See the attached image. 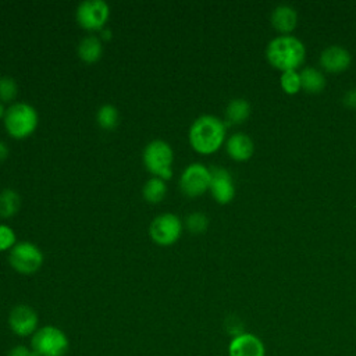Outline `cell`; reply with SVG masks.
I'll return each mask as SVG.
<instances>
[{
    "label": "cell",
    "instance_id": "cell-20",
    "mask_svg": "<svg viewBox=\"0 0 356 356\" xmlns=\"http://www.w3.org/2000/svg\"><path fill=\"white\" fill-rule=\"evenodd\" d=\"M19 209V195L11 189H3L0 192V217L10 218Z\"/></svg>",
    "mask_w": 356,
    "mask_h": 356
},
{
    "label": "cell",
    "instance_id": "cell-13",
    "mask_svg": "<svg viewBox=\"0 0 356 356\" xmlns=\"http://www.w3.org/2000/svg\"><path fill=\"white\" fill-rule=\"evenodd\" d=\"M318 61L324 71L338 74L349 68L352 63V56L345 47L339 44H331L321 51Z\"/></svg>",
    "mask_w": 356,
    "mask_h": 356
},
{
    "label": "cell",
    "instance_id": "cell-12",
    "mask_svg": "<svg viewBox=\"0 0 356 356\" xmlns=\"http://www.w3.org/2000/svg\"><path fill=\"white\" fill-rule=\"evenodd\" d=\"M228 356H266V346L257 335L241 332L231 338Z\"/></svg>",
    "mask_w": 356,
    "mask_h": 356
},
{
    "label": "cell",
    "instance_id": "cell-8",
    "mask_svg": "<svg viewBox=\"0 0 356 356\" xmlns=\"http://www.w3.org/2000/svg\"><path fill=\"white\" fill-rule=\"evenodd\" d=\"M211 170L202 163H191L179 177V188L189 197L203 195L210 188Z\"/></svg>",
    "mask_w": 356,
    "mask_h": 356
},
{
    "label": "cell",
    "instance_id": "cell-15",
    "mask_svg": "<svg viewBox=\"0 0 356 356\" xmlns=\"http://www.w3.org/2000/svg\"><path fill=\"white\" fill-rule=\"evenodd\" d=\"M271 24L275 31L282 35H289L298 24V13L293 7L288 4H281L275 7L271 13Z\"/></svg>",
    "mask_w": 356,
    "mask_h": 356
},
{
    "label": "cell",
    "instance_id": "cell-19",
    "mask_svg": "<svg viewBox=\"0 0 356 356\" xmlns=\"http://www.w3.org/2000/svg\"><path fill=\"white\" fill-rule=\"evenodd\" d=\"M143 197L149 203H160L167 193V184L164 179L152 177L149 178L142 189Z\"/></svg>",
    "mask_w": 356,
    "mask_h": 356
},
{
    "label": "cell",
    "instance_id": "cell-28",
    "mask_svg": "<svg viewBox=\"0 0 356 356\" xmlns=\"http://www.w3.org/2000/svg\"><path fill=\"white\" fill-rule=\"evenodd\" d=\"M7 156H8V147L3 140H0V161L6 160Z\"/></svg>",
    "mask_w": 356,
    "mask_h": 356
},
{
    "label": "cell",
    "instance_id": "cell-3",
    "mask_svg": "<svg viewBox=\"0 0 356 356\" xmlns=\"http://www.w3.org/2000/svg\"><path fill=\"white\" fill-rule=\"evenodd\" d=\"M7 134L14 139H25L31 136L39 124V115L33 106L17 102L11 104L3 118Z\"/></svg>",
    "mask_w": 356,
    "mask_h": 356
},
{
    "label": "cell",
    "instance_id": "cell-16",
    "mask_svg": "<svg viewBox=\"0 0 356 356\" xmlns=\"http://www.w3.org/2000/svg\"><path fill=\"white\" fill-rule=\"evenodd\" d=\"M102 53H103L102 40L95 35L85 36L78 44V56L86 64L96 63L102 57Z\"/></svg>",
    "mask_w": 356,
    "mask_h": 356
},
{
    "label": "cell",
    "instance_id": "cell-23",
    "mask_svg": "<svg viewBox=\"0 0 356 356\" xmlns=\"http://www.w3.org/2000/svg\"><path fill=\"white\" fill-rule=\"evenodd\" d=\"M280 85L286 95H296L300 89V75L298 71H285L281 74Z\"/></svg>",
    "mask_w": 356,
    "mask_h": 356
},
{
    "label": "cell",
    "instance_id": "cell-14",
    "mask_svg": "<svg viewBox=\"0 0 356 356\" xmlns=\"http://www.w3.org/2000/svg\"><path fill=\"white\" fill-rule=\"evenodd\" d=\"M225 149H227L228 156L232 160L246 161L252 157V154L254 152V145L249 135H246L243 132H236L228 138V140L225 143Z\"/></svg>",
    "mask_w": 356,
    "mask_h": 356
},
{
    "label": "cell",
    "instance_id": "cell-7",
    "mask_svg": "<svg viewBox=\"0 0 356 356\" xmlns=\"http://www.w3.org/2000/svg\"><path fill=\"white\" fill-rule=\"evenodd\" d=\"M182 228L184 224L178 216L163 213L150 222L149 235L154 243L160 246H171L179 239Z\"/></svg>",
    "mask_w": 356,
    "mask_h": 356
},
{
    "label": "cell",
    "instance_id": "cell-22",
    "mask_svg": "<svg viewBox=\"0 0 356 356\" xmlns=\"http://www.w3.org/2000/svg\"><path fill=\"white\" fill-rule=\"evenodd\" d=\"M185 227L191 234H195V235L203 234L209 227V218L206 214L200 211H193L186 217Z\"/></svg>",
    "mask_w": 356,
    "mask_h": 356
},
{
    "label": "cell",
    "instance_id": "cell-27",
    "mask_svg": "<svg viewBox=\"0 0 356 356\" xmlns=\"http://www.w3.org/2000/svg\"><path fill=\"white\" fill-rule=\"evenodd\" d=\"M343 104L349 108H356V88L349 89L345 95H343Z\"/></svg>",
    "mask_w": 356,
    "mask_h": 356
},
{
    "label": "cell",
    "instance_id": "cell-6",
    "mask_svg": "<svg viewBox=\"0 0 356 356\" xmlns=\"http://www.w3.org/2000/svg\"><path fill=\"white\" fill-rule=\"evenodd\" d=\"M8 261L17 273L29 275L42 267L43 253L33 242L22 241L17 242L15 246L10 250Z\"/></svg>",
    "mask_w": 356,
    "mask_h": 356
},
{
    "label": "cell",
    "instance_id": "cell-9",
    "mask_svg": "<svg viewBox=\"0 0 356 356\" xmlns=\"http://www.w3.org/2000/svg\"><path fill=\"white\" fill-rule=\"evenodd\" d=\"M76 22L86 31H100L110 17V7L103 0L82 1L75 13Z\"/></svg>",
    "mask_w": 356,
    "mask_h": 356
},
{
    "label": "cell",
    "instance_id": "cell-26",
    "mask_svg": "<svg viewBox=\"0 0 356 356\" xmlns=\"http://www.w3.org/2000/svg\"><path fill=\"white\" fill-rule=\"evenodd\" d=\"M7 356H36V355L32 352L31 348L25 345H15L8 350Z\"/></svg>",
    "mask_w": 356,
    "mask_h": 356
},
{
    "label": "cell",
    "instance_id": "cell-2",
    "mask_svg": "<svg viewBox=\"0 0 356 356\" xmlns=\"http://www.w3.org/2000/svg\"><path fill=\"white\" fill-rule=\"evenodd\" d=\"M306 56L305 44L292 35H280L271 39L266 49L267 61L282 72L296 71Z\"/></svg>",
    "mask_w": 356,
    "mask_h": 356
},
{
    "label": "cell",
    "instance_id": "cell-24",
    "mask_svg": "<svg viewBox=\"0 0 356 356\" xmlns=\"http://www.w3.org/2000/svg\"><path fill=\"white\" fill-rule=\"evenodd\" d=\"M17 95H18L17 82L10 76H1L0 78V102L10 103L17 97Z\"/></svg>",
    "mask_w": 356,
    "mask_h": 356
},
{
    "label": "cell",
    "instance_id": "cell-18",
    "mask_svg": "<svg viewBox=\"0 0 356 356\" xmlns=\"http://www.w3.org/2000/svg\"><path fill=\"white\" fill-rule=\"evenodd\" d=\"M300 85L307 93H320L325 86L323 72L314 67H306L300 71Z\"/></svg>",
    "mask_w": 356,
    "mask_h": 356
},
{
    "label": "cell",
    "instance_id": "cell-29",
    "mask_svg": "<svg viewBox=\"0 0 356 356\" xmlns=\"http://www.w3.org/2000/svg\"><path fill=\"white\" fill-rule=\"evenodd\" d=\"M6 111H7V108H6V107H4V104L0 102V118H4Z\"/></svg>",
    "mask_w": 356,
    "mask_h": 356
},
{
    "label": "cell",
    "instance_id": "cell-17",
    "mask_svg": "<svg viewBox=\"0 0 356 356\" xmlns=\"http://www.w3.org/2000/svg\"><path fill=\"white\" fill-rule=\"evenodd\" d=\"M250 115V104L242 97H235L229 100L225 108V124H242Z\"/></svg>",
    "mask_w": 356,
    "mask_h": 356
},
{
    "label": "cell",
    "instance_id": "cell-4",
    "mask_svg": "<svg viewBox=\"0 0 356 356\" xmlns=\"http://www.w3.org/2000/svg\"><path fill=\"white\" fill-rule=\"evenodd\" d=\"M29 348L36 356H64L68 352L70 341L61 328L43 325L31 337Z\"/></svg>",
    "mask_w": 356,
    "mask_h": 356
},
{
    "label": "cell",
    "instance_id": "cell-10",
    "mask_svg": "<svg viewBox=\"0 0 356 356\" xmlns=\"http://www.w3.org/2000/svg\"><path fill=\"white\" fill-rule=\"evenodd\" d=\"M10 330L17 337H32L39 328V316L28 305H17L8 314Z\"/></svg>",
    "mask_w": 356,
    "mask_h": 356
},
{
    "label": "cell",
    "instance_id": "cell-25",
    "mask_svg": "<svg viewBox=\"0 0 356 356\" xmlns=\"http://www.w3.org/2000/svg\"><path fill=\"white\" fill-rule=\"evenodd\" d=\"M17 243V235L14 229L6 224H0V252L11 250Z\"/></svg>",
    "mask_w": 356,
    "mask_h": 356
},
{
    "label": "cell",
    "instance_id": "cell-1",
    "mask_svg": "<svg viewBox=\"0 0 356 356\" xmlns=\"http://www.w3.org/2000/svg\"><path fill=\"white\" fill-rule=\"evenodd\" d=\"M227 124L211 114L197 117L188 132L191 147L200 154H211L217 152L225 140Z\"/></svg>",
    "mask_w": 356,
    "mask_h": 356
},
{
    "label": "cell",
    "instance_id": "cell-11",
    "mask_svg": "<svg viewBox=\"0 0 356 356\" xmlns=\"http://www.w3.org/2000/svg\"><path fill=\"white\" fill-rule=\"evenodd\" d=\"M209 191L217 203H229L235 196V185L231 174L222 167H213Z\"/></svg>",
    "mask_w": 356,
    "mask_h": 356
},
{
    "label": "cell",
    "instance_id": "cell-21",
    "mask_svg": "<svg viewBox=\"0 0 356 356\" xmlns=\"http://www.w3.org/2000/svg\"><path fill=\"white\" fill-rule=\"evenodd\" d=\"M96 121L106 131L114 129L118 125V110L113 104H103L96 113Z\"/></svg>",
    "mask_w": 356,
    "mask_h": 356
},
{
    "label": "cell",
    "instance_id": "cell-5",
    "mask_svg": "<svg viewBox=\"0 0 356 356\" xmlns=\"http://www.w3.org/2000/svg\"><path fill=\"white\" fill-rule=\"evenodd\" d=\"M172 163L174 152L168 142L154 139L146 145L143 150V164L153 177L164 181L170 179L172 177Z\"/></svg>",
    "mask_w": 356,
    "mask_h": 356
}]
</instances>
